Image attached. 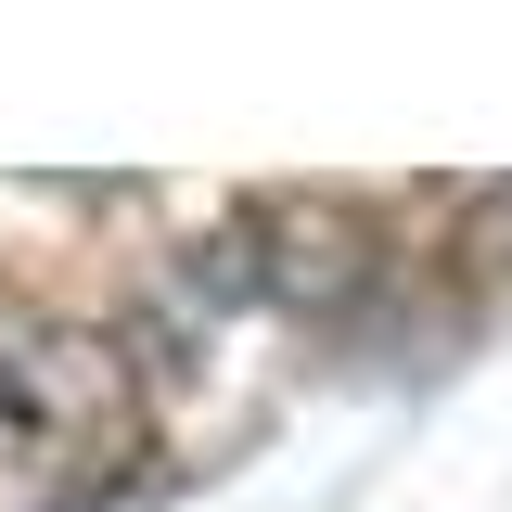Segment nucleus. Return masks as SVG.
<instances>
[{
    "instance_id": "obj_1",
    "label": "nucleus",
    "mask_w": 512,
    "mask_h": 512,
    "mask_svg": "<svg viewBox=\"0 0 512 512\" xmlns=\"http://www.w3.org/2000/svg\"><path fill=\"white\" fill-rule=\"evenodd\" d=\"M128 346L64 308H0V512H64L128 461Z\"/></svg>"
}]
</instances>
